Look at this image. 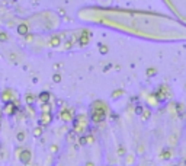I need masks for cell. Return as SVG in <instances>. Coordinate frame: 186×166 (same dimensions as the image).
I'll return each mask as SVG.
<instances>
[{
    "label": "cell",
    "mask_w": 186,
    "mask_h": 166,
    "mask_svg": "<svg viewBox=\"0 0 186 166\" xmlns=\"http://www.w3.org/2000/svg\"><path fill=\"white\" fill-rule=\"evenodd\" d=\"M108 115V108L102 101H95L90 106V118L93 122L99 124L102 121H105Z\"/></svg>",
    "instance_id": "1"
},
{
    "label": "cell",
    "mask_w": 186,
    "mask_h": 166,
    "mask_svg": "<svg viewBox=\"0 0 186 166\" xmlns=\"http://www.w3.org/2000/svg\"><path fill=\"white\" fill-rule=\"evenodd\" d=\"M86 130V121H84V117L83 115H79L76 120H74V128L73 131L77 134H81Z\"/></svg>",
    "instance_id": "2"
},
{
    "label": "cell",
    "mask_w": 186,
    "mask_h": 166,
    "mask_svg": "<svg viewBox=\"0 0 186 166\" xmlns=\"http://www.w3.org/2000/svg\"><path fill=\"white\" fill-rule=\"evenodd\" d=\"M0 99L3 104H6V102H16V104H19V101L15 99V92L12 89H5L2 95H0Z\"/></svg>",
    "instance_id": "3"
},
{
    "label": "cell",
    "mask_w": 186,
    "mask_h": 166,
    "mask_svg": "<svg viewBox=\"0 0 186 166\" xmlns=\"http://www.w3.org/2000/svg\"><path fill=\"white\" fill-rule=\"evenodd\" d=\"M19 152H16V154H19V160L22 163H31V159H32V153L31 150H28V149H18Z\"/></svg>",
    "instance_id": "4"
},
{
    "label": "cell",
    "mask_w": 186,
    "mask_h": 166,
    "mask_svg": "<svg viewBox=\"0 0 186 166\" xmlns=\"http://www.w3.org/2000/svg\"><path fill=\"white\" fill-rule=\"evenodd\" d=\"M18 106H19V104H16V102H6L5 106H3V109H2V111H3V115H9V117L15 115Z\"/></svg>",
    "instance_id": "5"
},
{
    "label": "cell",
    "mask_w": 186,
    "mask_h": 166,
    "mask_svg": "<svg viewBox=\"0 0 186 166\" xmlns=\"http://www.w3.org/2000/svg\"><path fill=\"white\" fill-rule=\"evenodd\" d=\"M60 118L64 122H68V121L73 120V109H68V108H66V109H63L60 112Z\"/></svg>",
    "instance_id": "6"
},
{
    "label": "cell",
    "mask_w": 186,
    "mask_h": 166,
    "mask_svg": "<svg viewBox=\"0 0 186 166\" xmlns=\"http://www.w3.org/2000/svg\"><path fill=\"white\" fill-rule=\"evenodd\" d=\"M167 95H169V92H167V87H166V86H160V87H159V90L154 93V96H156V98H157V101H160V102L166 99Z\"/></svg>",
    "instance_id": "7"
},
{
    "label": "cell",
    "mask_w": 186,
    "mask_h": 166,
    "mask_svg": "<svg viewBox=\"0 0 186 166\" xmlns=\"http://www.w3.org/2000/svg\"><path fill=\"white\" fill-rule=\"evenodd\" d=\"M51 121H53L51 112H42V115H41V118H40V125L45 127L48 124H51Z\"/></svg>",
    "instance_id": "8"
},
{
    "label": "cell",
    "mask_w": 186,
    "mask_h": 166,
    "mask_svg": "<svg viewBox=\"0 0 186 166\" xmlns=\"http://www.w3.org/2000/svg\"><path fill=\"white\" fill-rule=\"evenodd\" d=\"M18 34L22 35V37H25L26 34H29V28H28L26 23H20V25H18Z\"/></svg>",
    "instance_id": "9"
},
{
    "label": "cell",
    "mask_w": 186,
    "mask_h": 166,
    "mask_svg": "<svg viewBox=\"0 0 186 166\" xmlns=\"http://www.w3.org/2000/svg\"><path fill=\"white\" fill-rule=\"evenodd\" d=\"M87 42H89V32H87V31H83L81 37H80L79 44H80L81 47H84V45H87Z\"/></svg>",
    "instance_id": "10"
},
{
    "label": "cell",
    "mask_w": 186,
    "mask_h": 166,
    "mask_svg": "<svg viewBox=\"0 0 186 166\" xmlns=\"http://www.w3.org/2000/svg\"><path fill=\"white\" fill-rule=\"evenodd\" d=\"M50 98H51L50 92H41V93H40V96H38V99H40L41 104H46V102L50 101Z\"/></svg>",
    "instance_id": "11"
},
{
    "label": "cell",
    "mask_w": 186,
    "mask_h": 166,
    "mask_svg": "<svg viewBox=\"0 0 186 166\" xmlns=\"http://www.w3.org/2000/svg\"><path fill=\"white\" fill-rule=\"evenodd\" d=\"M60 42H61L60 37H58V35H54V37H51V40H50V45L51 47H58L60 45Z\"/></svg>",
    "instance_id": "12"
},
{
    "label": "cell",
    "mask_w": 186,
    "mask_h": 166,
    "mask_svg": "<svg viewBox=\"0 0 186 166\" xmlns=\"http://www.w3.org/2000/svg\"><path fill=\"white\" fill-rule=\"evenodd\" d=\"M41 111L42 112H51V105L46 102V104H41Z\"/></svg>",
    "instance_id": "13"
},
{
    "label": "cell",
    "mask_w": 186,
    "mask_h": 166,
    "mask_svg": "<svg viewBox=\"0 0 186 166\" xmlns=\"http://www.w3.org/2000/svg\"><path fill=\"white\" fill-rule=\"evenodd\" d=\"M25 99H26V104H28V105H32L33 102H35V96H33V95H31V93H28Z\"/></svg>",
    "instance_id": "14"
},
{
    "label": "cell",
    "mask_w": 186,
    "mask_h": 166,
    "mask_svg": "<svg viewBox=\"0 0 186 166\" xmlns=\"http://www.w3.org/2000/svg\"><path fill=\"white\" fill-rule=\"evenodd\" d=\"M9 40V35L6 32H0V42H6Z\"/></svg>",
    "instance_id": "15"
},
{
    "label": "cell",
    "mask_w": 186,
    "mask_h": 166,
    "mask_svg": "<svg viewBox=\"0 0 186 166\" xmlns=\"http://www.w3.org/2000/svg\"><path fill=\"white\" fill-rule=\"evenodd\" d=\"M16 139H18V141L22 143V141L25 140V133H23V131H19V133L16 134Z\"/></svg>",
    "instance_id": "16"
},
{
    "label": "cell",
    "mask_w": 186,
    "mask_h": 166,
    "mask_svg": "<svg viewBox=\"0 0 186 166\" xmlns=\"http://www.w3.org/2000/svg\"><path fill=\"white\" fill-rule=\"evenodd\" d=\"M41 134H42V128H41V127H38V128L33 130V136H35V137H40Z\"/></svg>",
    "instance_id": "17"
},
{
    "label": "cell",
    "mask_w": 186,
    "mask_h": 166,
    "mask_svg": "<svg viewBox=\"0 0 186 166\" xmlns=\"http://www.w3.org/2000/svg\"><path fill=\"white\" fill-rule=\"evenodd\" d=\"M53 80L55 82V83H58V82L61 80V76H60V74H54V76H53Z\"/></svg>",
    "instance_id": "18"
},
{
    "label": "cell",
    "mask_w": 186,
    "mask_h": 166,
    "mask_svg": "<svg viewBox=\"0 0 186 166\" xmlns=\"http://www.w3.org/2000/svg\"><path fill=\"white\" fill-rule=\"evenodd\" d=\"M25 37H26V42H31V41L33 40V37H32V35H29V34H26Z\"/></svg>",
    "instance_id": "19"
},
{
    "label": "cell",
    "mask_w": 186,
    "mask_h": 166,
    "mask_svg": "<svg viewBox=\"0 0 186 166\" xmlns=\"http://www.w3.org/2000/svg\"><path fill=\"white\" fill-rule=\"evenodd\" d=\"M100 53H102V54L108 53V48H106V47H103V45H100Z\"/></svg>",
    "instance_id": "20"
},
{
    "label": "cell",
    "mask_w": 186,
    "mask_h": 166,
    "mask_svg": "<svg viewBox=\"0 0 186 166\" xmlns=\"http://www.w3.org/2000/svg\"><path fill=\"white\" fill-rule=\"evenodd\" d=\"M87 137H80V144H86L87 143Z\"/></svg>",
    "instance_id": "21"
},
{
    "label": "cell",
    "mask_w": 186,
    "mask_h": 166,
    "mask_svg": "<svg viewBox=\"0 0 186 166\" xmlns=\"http://www.w3.org/2000/svg\"><path fill=\"white\" fill-rule=\"evenodd\" d=\"M135 112L141 114V112H143V108H141V106H137V108H135Z\"/></svg>",
    "instance_id": "22"
},
{
    "label": "cell",
    "mask_w": 186,
    "mask_h": 166,
    "mask_svg": "<svg viewBox=\"0 0 186 166\" xmlns=\"http://www.w3.org/2000/svg\"><path fill=\"white\" fill-rule=\"evenodd\" d=\"M154 73H156V70H154V69H153V70H148V72H147V74H148V76H150V74H154Z\"/></svg>",
    "instance_id": "23"
},
{
    "label": "cell",
    "mask_w": 186,
    "mask_h": 166,
    "mask_svg": "<svg viewBox=\"0 0 186 166\" xmlns=\"http://www.w3.org/2000/svg\"><path fill=\"white\" fill-rule=\"evenodd\" d=\"M2 117H3V111L0 109V120H2Z\"/></svg>",
    "instance_id": "24"
},
{
    "label": "cell",
    "mask_w": 186,
    "mask_h": 166,
    "mask_svg": "<svg viewBox=\"0 0 186 166\" xmlns=\"http://www.w3.org/2000/svg\"><path fill=\"white\" fill-rule=\"evenodd\" d=\"M87 166H92V165H90V163H89V165H87Z\"/></svg>",
    "instance_id": "25"
},
{
    "label": "cell",
    "mask_w": 186,
    "mask_h": 166,
    "mask_svg": "<svg viewBox=\"0 0 186 166\" xmlns=\"http://www.w3.org/2000/svg\"><path fill=\"white\" fill-rule=\"evenodd\" d=\"M0 130H2V125H0Z\"/></svg>",
    "instance_id": "26"
}]
</instances>
